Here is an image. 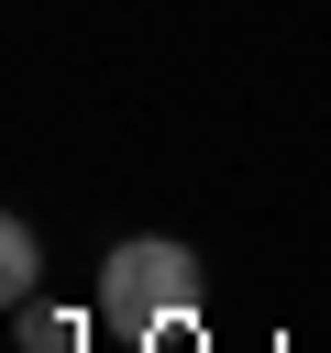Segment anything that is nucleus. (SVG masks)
<instances>
[{
    "mask_svg": "<svg viewBox=\"0 0 331 353\" xmlns=\"http://www.w3.org/2000/svg\"><path fill=\"white\" fill-rule=\"evenodd\" d=\"M199 298H210V265H199L177 232H132V243L99 254V320H110L121 342H143V353H154V331H188Z\"/></svg>",
    "mask_w": 331,
    "mask_h": 353,
    "instance_id": "nucleus-1",
    "label": "nucleus"
},
{
    "mask_svg": "<svg viewBox=\"0 0 331 353\" xmlns=\"http://www.w3.org/2000/svg\"><path fill=\"white\" fill-rule=\"evenodd\" d=\"M0 298H11V309L44 298V243H33V221H0Z\"/></svg>",
    "mask_w": 331,
    "mask_h": 353,
    "instance_id": "nucleus-3",
    "label": "nucleus"
},
{
    "mask_svg": "<svg viewBox=\"0 0 331 353\" xmlns=\"http://www.w3.org/2000/svg\"><path fill=\"white\" fill-rule=\"evenodd\" d=\"M11 331H22V353H88V309H55V298H22Z\"/></svg>",
    "mask_w": 331,
    "mask_h": 353,
    "instance_id": "nucleus-2",
    "label": "nucleus"
}]
</instances>
